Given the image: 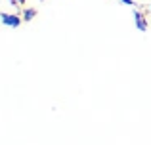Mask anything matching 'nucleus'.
I'll return each mask as SVG.
<instances>
[{"instance_id":"obj_6","label":"nucleus","mask_w":151,"mask_h":145,"mask_svg":"<svg viewBox=\"0 0 151 145\" xmlns=\"http://www.w3.org/2000/svg\"><path fill=\"white\" fill-rule=\"evenodd\" d=\"M149 10H151V6H149Z\"/></svg>"},{"instance_id":"obj_5","label":"nucleus","mask_w":151,"mask_h":145,"mask_svg":"<svg viewBox=\"0 0 151 145\" xmlns=\"http://www.w3.org/2000/svg\"><path fill=\"white\" fill-rule=\"evenodd\" d=\"M17 4H25V0H17Z\"/></svg>"},{"instance_id":"obj_3","label":"nucleus","mask_w":151,"mask_h":145,"mask_svg":"<svg viewBox=\"0 0 151 145\" xmlns=\"http://www.w3.org/2000/svg\"><path fill=\"white\" fill-rule=\"evenodd\" d=\"M35 15H37V10H35V8H25V10H23V14H21L23 23L33 21V19H35Z\"/></svg>"},{"instance_id":"obj_1","label":"nucleus","mask_w":151,"mask_h":145,"mask_svg":"<svg viewBox=\"0 0 151 145\" xmlns=\"http://www.w3.org/2000/svg\"><path fill=\"white\" fill-rule=\"evenodd\" d=\"M0 17H2V23L8 25V27H19L23 23V17L17 15V14H6V11H4Z\"/></svg>"},{"instance_id":"obj_2","label":"nucleus","mask_w":151,"mask_h":145,"mask_svg":"<svg viewBox=\"0 0 151 145\" xmlns=\"http://www.w3.org/2000/svg\"><path fill=\"white\" fill-rule=\"evenodd\" d=\"M134 19H136V27H138L140 31H144V33H145V31H147V21H145L144 14L136 10V11H134Z\"/></svg>"},{"instance_id":"obj_4","label":"nucleus","mask_w":151,"mask_h":145,"mask_svg":"<svg viewBox=\"0 0 151 145\" xmlns=\"http://www.w3.org/2000/svg\"><path fill=\"white\" fill-rule=\"evenodd\" d=\"M119 2L126 4V6H134V0H119Z\"/></svg>"}]
</instances>
